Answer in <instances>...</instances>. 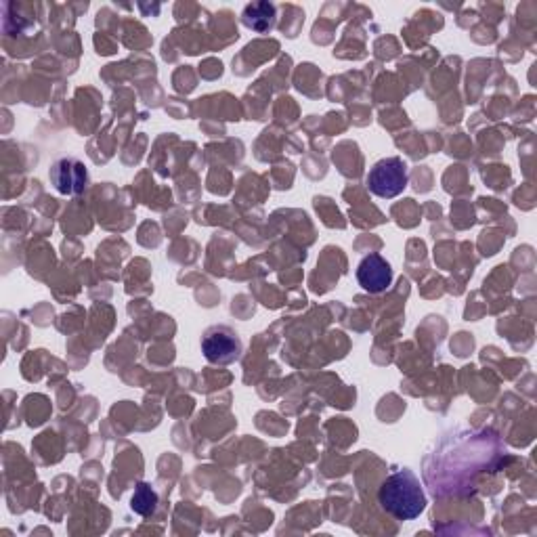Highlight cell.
<instances>
[{
    "instance_id": "1",
    "label": "cell",
    "mask_w": 537,
    "mask_h": 537,
    "mask_svg": "<svg viewBox=\"0 0 537 537\" xmlns=\"http://www.w3.org/2000/svg\"><path fill=\"white\" fill-rule=\"evenodd\" d=\"M378 502L397 521H414L426 510V493L412 470H397L380 485Z\"/></svg>"
},
{
    "instance_id": "2",
    "label": "cell",
    "mask_w": 537,
    "mask_h": 537,
    "mask_svg": "<svg viewBox=\"0 0 537 537\" xmlns=\"http://www.w3.org/2000/svg\"><path fill=\"white\" fill-rule=\"evenodd\" d=\"M410 175H407V164L401 158H384L378 160L368 173V187L378 198L391 200L407 187Z\"/></svg>"
},
{
    "instance_id": "6",
    "label": "cell",
    "mask_w": 537,
    "mask_h": 537,
    "mask_svg": "<svg viewBox=\"0 0 537 537\" xmlns=\"http://www.w3.org/2000/svg\"><path fill=\"white\" fill-rule=\"evenodd\" d=\"M242 21L244 26L254 30V32H269L275 21H277V11H275V5L271 3H252L244 9V15H242Z\"/></svg>"
},
{
    "instance_id": "4",
    "label": "cell",
    "mask_w": 537,
    "mask_h": 537,
    "mask_svg": "<svg viewBox=\"0 0 537 537\" xmlns=\"http://www.w3.org/2000/svg\"><path fill=\"white\" fill-rule=\"evenodd\" d=\"M49 179L61 196H80L89 185V168L82 160L66 156L53 162Z\"/></svg>"
},
{
    "instance_id": "7",
    "label": "cell",
    "mask_w": 537,
    "mask_h": 537,
    "mask_svg": "<svg viewBox=\"0 0 537 537\" xmlns=\"http://www.w3.org/2000/svg\"><path fill=\"white\" fill-rule=\"evenodd\" d=\"M158 506V493L154 491V487L149 483H139L135 487L133 500H131V508L141 514V517H147V514H152Z\"/></svg>"
},
{
    "instance_id": "3",
    "label": "cell",
    "mask_w": 537,
    "mask_h": 537,
    "mask_svg": "<svg viewBox=\"0 0 537 537\" xmlns=\"http://www.w3.org/2000/svg\"><path fill=\"white\" fill-rule=\"evenodd\" d=\"M244 345L229 326H210L202 336V353L214 365H229L242 357Z\"/></svg>"
},
{
    "instance_id": "5",
    "label": "cell",
    "mask_w": 537,
    "mask_h": 537,
    "mask_svg": "<svg viewBox=\"0 0 537 537\" xmlns=\"http://www.w3.org/2000/svg\"><path fill=\"white\" fill-rule=\"evenodd\" d=\"M357 282L365 292H370V294L386 292L393 284V267L384 259V256L372 252L368 256H363V261L359 263Z\"/></svg>"
}]
</instances>
